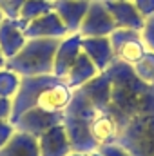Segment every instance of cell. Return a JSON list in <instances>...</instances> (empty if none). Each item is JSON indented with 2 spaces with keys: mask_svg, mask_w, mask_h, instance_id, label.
<instances>
[{
  "mask_svg": "<svg viewBox=\"0 0 154 156\" xmlns=\"http://www.w3.org/2000/svg\"><path fill=\"white\" fill-rule=\"evenodd\" d=\"M111 83V105L109 113L114 116L120 129L132 118L154 113V85L145 83L134 73L132 66L114 60L105 71Z\"/></svg>",
  "mask_w": 154,
  "mask_h": 156,
  "instance_id": "obj_1",
  "label": "cell"
},
{
  "mask_svg": "<svg viewBox=\"0 0 154 156\" xmlns=\"http://www.w3.org/2000/svg\"><path fill=\"white\" fill-rule=\"evenodd\" d=\"M96 115V109L85 98V94L76 89L73 91V98L64 111V127L69 136L71 147L76 153H93L98 151V144L91 134V122Z\"/></svg>",
  "mask_w": 154,
  "mask_h": 156,
  "instance_id": "obj_2",
  "label": "cell"
},
{
  "mask_svg": "<svg viewBox=\"0 0 154 156\" xmlns=\"http://www.w3.org/2000/svg\"><path fill=\"white\" fill-rule=\"evenodd\" d=\"M60 40L58 38H27L26 45L13 58L5 60V67L15 71L18 76L53 75L54 53L58 49Z\"/></svg>",
  "mask_w": 154,
  "mask_h": 156,
  "instance_id": "obj_3",
  "label": "cell"
},
{
  "mask_svg": "<svg viewBox=\"0 0 154 156\" xmlns=\"http://www.w3.org/2000/svg\"><path fill=\"white\" fill-rule=\"evenodd\" d=\"M116 144L131 156H154V113L136 116L125 123Z\"/></svg>",
  "mask_w": 154,
  "mask_h": 156,
  "instance_id": "obj_4",
  "label": "cell"
},
{
  "mask_svg": "<svg viewBox=\"0 0 154 156\" xmlns=\"http://www.w3.org/2000/svg\"><path fill=\"white\" fill-rule=\"evenodd\" d=\"M111 45L114 51V58L118 62H123L127 66L138 64L145 53L149 51L145 42L142 38V31H132V29H114L111 35Z\"/></svg>",
  "mask_w": 154,
  "mask_h": 156,
  "instance_id": "obj_5",
  "label": "cell"
},
{
  "mask_svg": "<svg viewBox=\"0 0 154 156\" xmlns=\"http://www.w3.org/2000/svg\"><path fill=\"white\" fill-rule=\"evenodd\" d=\"M116 29L114 20L111 13L107 11L105 4L102 0H91V5L82 20V26L78 33L82 38H93V37H109Z\"/></svg>",
  "mask_w": 154,
  "mask_h": 156,
  "instance_id": "obj_6",
  "label": "cell"
},
{
  "mask_svg": "<svg viewBox=\"0 0 154 156\" xmlns=\"http://www.w3.org/2000/svg\"><path fill=\"white\" fill-rule=\"evenodd\" d=\"M62 122H64V113H54V111H45V109L35 107V109H29L24 115H20L13 122V125L16 131H22L35 138H40L45 131H49L51 127H54Z\"/></svg>",
  "mask_w": 154,
  "mask_h": 156,
  "instance_id": "obj_7",
  "label": "cell"
},
{
  "mask_svg": "<svg viewBox=\"0 0 154 156\" xmlns=\"http://www.w3.org/2000/svg\"><path fill=\"white\" fill-rule=\"evenodd\" d=\"M82 53V35L80 33H69L60 40L58 49L54 53V62H53V75L60 80L67 76L69 69L76 62V58Z\"/></svg>",
  "mask_w": 154,
  "mask_h": 156,
  "instance_id": "obj_8",
  "label": "cell"
},
{
  "mask_svg": "<svg viewBox=\"0 0 154 156\" xmlns=\"http://www.w3.org/2000/svg\"><path fill=\"white\" fill-rule=\"evenodd\" d=\"M103 4L114 20L116 29H132V31L143 29L145 18L136 9L132 0H113V2H103Z\"/></svg>",
  "mask_w": 154,
  "mask_h": 156,
  "instance_id": "obj_9",
  "label": "cell"
},
{
  "mask_svg": "<svg viewBox=\"0 0 154 156\" xmlns=\"http://www.w3.org/2000/svg\"><path fill=\"white\" fill-rule=\"evenodd\" d=\"M24 35L26 38H64L67 33L64 22L60 20V16L54 11H49L45 15H42L40 18L29 22L24 27Z\"/></svg>",
  "mask_w": 154,
  "mask_h": 156,
  "instance_id": "obj_10",
  "label": "cell"
},
{
  "mask_svg": "<svg viewBox=\"0 0 154 156\" xmlns=\"http://www.w3.org/2000/svg\"><path fill=\"white\" fill-rule=\"evenodd\" d=\"M91 0H53V11L64 22L67 33H78Z\"/></svg>",
  "mask_w": 154,
  "mask_h": 156,
  "instance_id": "obj_11",
  "label": "cell"
},
{
  "mask_svg": "<svg viewBox=\"0 0 154 156\" xmlns=\"http://www.w3.org/2000/svg\"><path fill=\"white\" fill-rule=\"evenodd\" d=\"M82 51L89 56V60L96 66V69H98L100 73L107 71L109 66L116 60L109 37L82 38Z\"/></svg>",
  "mask_w": 154,
  "mask_h": 156,
  "instance_id": "obj_12",
  "label": "cell"
},
{
  "mask_svg": "<svg viewBox=\"0 0 154 156\" xmlns=\"http://www.w3.org/2000/svg\"><path fill=\"white\" fill-rule=\"evenodd\" d=\"M40 156H69L73 153L69 136L65 133L64 123H58L45 131L38 138Z\"/></svg>",
  "mask_w": 154,
  "mask_h": 156,
  "instance_id": "obj_13",
  "label": "cell"
},
{
  "mask_svg": "<svg viewBox=\"0 0 154 156\" xmlns=\"http://www.w3.org/2000/svg\"><path fill=\"white\" fill-rule=\"evenodd\" d=\"M80 91L85 94V98L91 102V105L96 111H109L113 83H111V78L105 71L96 75L93 80H89L83 87H80Z\"/></svg>",
  "mask_w": 154,
  "mask_h": 156,
  "instance_id": "obj_14",
  "label": "cell"
},
{
  "mask_svg": "<svg viewBox=\"0 0 154 156\" xmlns=\"http://www.w3.org/2000/svg\"><path fill=\"white\" fill-rule=\"evenodd\" d=\"M26 42L27 38L24 35V27L18 24V20L4 18V22L0 24V51L5 60L13 58L26 45Z\"/></svg>",
  "mask_w": 154,
  "mask_h": 156,
  "instance_id": "obj_15",
  "label": "cell"
},
{
  "mask_svg": "<svg viewBox=\"0 0 154 156\" xmlns=\"http://www.w3.org/2000/svg\"><path fill=\"white\" fill-rule=\"evenodd\" d=\"M91 134L98 145L114 144L120 134V125L109 111H96L91 122Z\"/></svg>",
  "mask_w": 154,
  "mask_h": 156,
  "instance_id": "obj_16",
  "label": "cell"
},
{
  "mask_svg": "<svg viewBox=\"0 0 154 156\" xmlns=\"http://www.w3.org/2000/svg\"><path fill=\"white\" fill-rule=\"evenodd\" d=\"M0 156H40L38 138L22 131H15L11 140L0 149Z\"/></svg>",
  "mask_w": 154,
  "mask_h": 156,
  "instance_id": "obj_17",
  "label": "cell"
},
{
  "mask_svg": "<svg viewBox=\"0 0 154 156\" xmlns=\"http://www.w3.org/2000/svg\"><path fill=\"white\" fill-rule=\"evenodd\" d=\"M96 75H100V71H98L96 66L89 60V56L82 51L80 56L76 58V62L73 64V67L69 69L67 76L64 78V82H65L73 91H76L80 87H83L89 80H93Z\"/></svg>",
  "mask_w": 154,
  "mask_h": 156,
  "instance_id": "obj_18",
  "label": "cell"
},
{
  "mask_svg": "<svg viewBox=\"0 0 154 156\" xmlns=\"http://www.w3.org/2000/svg\"><path fill=\"white\" fill-rule=\"evenodd\" d=\"M49 11H53V2H49V0H26L16 20L22 27H26L29 22L40 18L42 15H45Z\"/></svg>",
  "mask_w": 154,
  "mask_h": 156,
  "instance_id": "obj_19",
  "label": "cell"
},
{
  "mask_svg": "<svg viewBox=\"0 0 154 156\" xmlns=\"http://www.w3.org/2000/svg\"><path fill=\"white\" fill-rule=\"evenodd\" d=\"M20 78L22 76H18L15 71H11L7 67L0 69V96L13 100V96L16 94V91L20 87Z\"/></svg>",
  "mask_w": 154,
  "mask_h": 156,
  "instance_id": "obj_20",
  "label": "cell"
},
{
  "mask_svg": "<svg viewBox=\"0 0 154 156\" xmlns=\"http://www.w3.org/2000/svg\"><path fill=\"white\" fill-rule=\"evenodd\" d=\"M134 73L138 75V78H142L145 83L154 85V53L152 51H147L145 56L132 66Z\"/></svg>",
  "mask_w": 154,
  "mask_h": 156,
  "instance_id": "obj_21",
  "label": "cell"
},
{
  "mask_svg": "<svg viewBox=\"0 0 154 156\" xmlns=\"http://www.w3.org/2000/svg\"><path fill=\"white\" fill-rule=\"evenodd\" d=\"M24 2L26 0H0V11L4 13L5 18L16 20L18 15H20V9H22Z\"/></svg>",
  "mask_w": 154,
  "mask_h": 156,
  "instance_id": "obj_22",
  "label": "cell"
},
{
  "mask_svg": "<svg viewBox=\"0 0 154 156\" xmlns=\"http://www.w3.org/2000/svg\"><path fill=\"white\" fill-rule=\"evenodd\" d=\"M142 38L145 42L147 49L154 53V16H151V18L145 20V26H143V29H142Z\"/></svg>",
  "mask_w": 154,
  "mask_h": 156,
  "instance_id": "obj_23",
  "label": "cell"
},
{
  "mask_svg": "<svg viewBox=\"0 0 154 156\" xmlns=\"http://www.w3.org/2000/svg\"><path fill=\"white\" fill-rule=\"evenodd\" d=\"M15 125L9 120H0V149L11 140V136L15 134Z\"/></svg>",
  "mask_w": 154,
  "mask_h": 156,
  "instance_id": "obj_24",
  "label": "cell"
},
{
  "mask_svg": "<svg viewBox=\"0 0 154 156\" xmlns=\"http://www.w3.org/2000/svg\"><path fill=\"white\" fill-rule=\"evenodd\" d=\"M98 151L102 153L103 156H131L120 144H105V145H100Z\"/></svg>",
  "mask_w": 154,
  "mask_h": 156,
  "instance_id": "obj_25",
  "label": "cell"
},
{
  "mask_svg": "<svg viewBox=\"0 0 154 156\" xmlns=\"http://www.w3.org/2000/svg\"><path fill=\"white\" fill-rule=\"evenodd\" d=\"M132 4L136 5V9L142 13L145 20L154 16V0H132Z\"/></svg>",
  "mask_w": 154,
  "mask_h": 156,
  "instance_id": "obj_26",
  "label": "cell"
},
{
  "mask_svg": "<svg viewBox=\"0 0 154 156\" xmlns=\"http://www.w3.org/2000/svg\"><path fill=\"white\" fill-rule=\"evenodd\" d=\"M11 111H13V100L0 96V120H11Z\"/></svg>",
  "mask_w": 154,
  "mask_h": 156,
  "instance_id": "obj_27",
  "label": "cell"
},
{
  "mask_svg": "<svg viewBox=\"0 0 154 156\" xmlns=\"http://www.w3.org/2000/svg\"><path fill=\"white\" fill-rule=\"evenodd\" d=\"M5 67V56L2 55V51H0V69H4Z\"/></svg>",
  "mask_w": 154,
  "mask_h": 156,
  "instance_id": "obj_28",
  "label": "cell"
},
{
  "mask_svg": "<svg viewBox=\"0 0 154 156\" xmlns=\"http://www.w3.org/2000/svg\"><path fill=\"white\" fill-rule=\"evenodd\" d=\"M69 156H89V154H87V153H76V151H73Z\"/></svg>",
  "mask_w": 154,
  "mask_h": 156,
  "instance_id": "obj_29",
  "label": "cell"
},
{
  "mask_svg": "<svg viewBox=\"0 0 154 156\" xmlns=\"http://www.w3.org/2000/svg\"><path fill=\"white\" fill-rule=\"evenodd\" d=\"M89 156H103L100 151H93V153H89Z\"/></svg>",
  "mask_w": 154,
  "mask_h": 156,
  "instance_id": "obj_30",
  "label": "cell"
},
{
  "mask_svg": "<svg viewBox=\"0 0 154 156\" xmlns=\"http://www.w3.org/2000/svg\"><path fill=\"white\" fill-rule=\"evenodd\" d=\"M4 18H5V16H4V13H2V11H0V24H2V22H4Z\"/></svg>",
  "mask_w": 154,
  "mask_h": 156,
  "instance_id": "obj_31",
  "label": "cell"
},
{
  "mask_svg": "<svg viewBox=\"0 0 154 156\" xmlns=\"http://www.w3.org/2000/svg\"><path fill=\"white\" fill-rule=\"evenodd\" d=\"M102 2H113V0H102Z\"/></svg>",
  "mask_w": 154,
  "mask_h": 156,
  "instance_id": "obj_32",
  "label": "cell"
},
{
  "mask_svg": "<svg viewBox=\"0 0 154 156\" xmlns=\"http://www.w3.org/2000/svg\"><path fill=\"white\" fill-rule=\"evenodd\" d=\"M49 2H53V0H49Z\"/></svg>",
  "mask_w": 154,
  "mask_h": 156,
  "instance_id": "obj_33",
  "label": "cell"
}]
</instances>
